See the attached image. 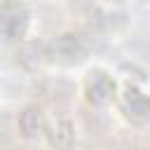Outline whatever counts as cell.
<instances>
[{"label": "cell", "mask_w": 150, "mask_h": 150, "mask_svg": "<svg viewBox=\"0 0 150 150\" xmlns=\"http://www.w3.org/2000/svg\"><path fill=\"white\" fill-rule=\"evenodd\" d=\"M115 115L122 120L124 127L143 131L150 124V98L145 80H120L117 94L112 98Z\"/></svg>", "instance_id": "6da1fadb"}, {"label": "cell", "mask_w": 150, "mask_h": 150, "mask_svg": "<svg viewBox=\"0 0 150 150\" xmlns=\"http://www.w3.org/2000/svg\"><path fill=\"white\" fill-rule=\"evenodd\" d=\"M117 75L105 66H89L80 77V98L91 110H105L112 105L117 94Z\"/></svg>", "instance_id": "7a4b0ae2"}, {"label": "cell", "mask_w": 150, "mask_h": 150, "mask_svg": "<svg viewBox=\"0 0 150 150\" xmlns=\"http://www.w3.org/2000/svg\"><path fill=\"white\" fill-rule=\"evenodd\" d=\"M33 28V12L23 0L0 2V45L19 47L28 40Z\"/></svg>", "instance_id": "3957f363"}, {"label": "cell", "mask_w": 150, "mask_h": 150, "mask_svg": "<svg viewBox=\"0 0 150 150\" xmlns=\"http://www.w3.org/2000/svg\"><path fill=\"white\" fill-rule=\"evenodd\" d=\"M87 59V47L75 33H59L42 45V61L56 68H75Z\"/></svg>", "instance_id": "277c9868"}, {"label": "cell", "mask_w": 150, "mask_h": 150, "mask_svg": "<svg viewBox=\"0 0 150 150\" xmlns=\"http://www.w3.org/2000/svg\"><path fill=\"white\" fill-rule=\"evenodd\" d=\"M49 120H52V115H49L42 105L30 103V105H26V108L16 115V134H19L23 141H28V143H33V141H45Z\"/></svg>", "instance_id": "5b68a950"}, {"label": "cell", "mask_w": 150, "mask_h": 150, "mask_svg": "<svg viewBox=\"0 0 150 150\" xmlns=\"http://www.w3.org/2000/svg\"><path fill=\"white\" fill-rule=\"evenodd\" d=\"M45 141L49 145H59V148H66L75 141V124L70 117H52L49 120V127H47V134H45Z\"/></svg>", "instance_id": "8992f818"}, {"label": "cell", "mask_w": 150, "mask_h": 150, "mask_svg": "<svg viewBox=\"0 0 150 150\" xmlns=\"http://www.w3.org/2000/svg\"><path fill=\"white\" fill-rule=\"evenodd\" d=\"M103 2H108V5H124V2H129V0H103Z\"/></svg>", "instance_id": "52a82bcc"}, {"label": "cell", "mask_w": 150, "mask_h": 150, "mask_svg": "<svg viewBox=\"0 0 150 150\" xmlns=\"http://www.w3.org/2000/svg\"><path fill=\"white\" fill-rule=\"evenodd\" d=\"M0 2H7V0H0Z\"/></svg>", "instance_id": "ba28073f"}]
</instances>
